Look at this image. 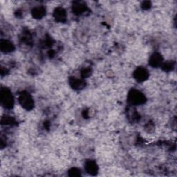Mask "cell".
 Here are the masks:
<instances>
[{
  "label": "cell",
  "mask_w": 177,
  "mask_h": 177,
  "mask_svg": "<svg viewBox=\"0 0 177 177\" xmlns=\"http://www.w3.org/2000/svg\"><path fill=\"white\" fill-rule=\"evenodd\" d=\"M1 102L6 107H11L13 105V98L11 93L8 89H3L1 92Z\"/></svg>",
  "instance_id": "cell-1"
},
{
  "label": "cell",
  "mask_w": 177,
  "mask_h": 177,
  "mask_svg": "<svg viewBox=\"0 0 177 177\" xmlns=\"http://www.w3.org/2000/svg\"><path fill=\"white\" fill-rule=\"evenodd\" d=\"M129 101L132 104H140L144 102V96L142 95V93L138 92L137 91H133L132 93L129 94Z\"/></svg>",
  "instance_id": "cell-2"
},
{
  "label": "cell",
  "mask_w": 177,
  "mask_h": 177,
  "mask_svg": "<svg viewBox=\"0 0 177 177\" xmlns=\"http://www.w3.org/2000/svg\"><path fill=\"white\" fill-rule=\"evenodd\" d=\"M19 102L26 109H31L33 105L32 98L28 94H22L19 98Z\"/></svg>",
  "instance_id": "cell-3"
},
{
  "label": "cell",
  "mask_w": 177,
  "mask_h": 177,
  "mask_svg": "<svg viewBox=\"0 0 177 177\" xmlns=\"http://www.w3.org/2000/svg\"><path fill=\"white\" fill-rule=\"evenodd\" d=\"M135 78H136L138 80L143 81L145 80L147 77V71L145 69H139L136 71Z\"/></svg>",
  "instance_id": "cell-4"
},
{
  "label": "cell",
  "mask_w": 177,
  "mask_h": 177,
  "mask_svg": "<svg viewBox=\"0 0 177 177\" xmlns=\"http://www.w3.org/2000/svg\"><path fill=\"white\" fill-rule=\"evenodd\" d=\"M55 17L58 21H64L66 19V13L62 8H58L55 12Z\"/></svg>",
  "instance_id": "cell-5"
},
{
  "label": "cell",
  "mask_w": 177,
  "mask_h": 177,
  "mask_svg": "<svg viewBox=\"0 0 177 177\" xmlns=\"http://www.w3.org/2000/svg\"><path fill=\"white\" fill-rule=\"evenodd\" d=\"M150 64H152V66H158L161 64V58L160 55L158 54H154L152 56L151 58H150Z\"/></svg>",
  "instance_id": "cell-6"
},
{
  "label": "cell",
  "mask_w": 177,
  "mask_h": 177,
  "mask_svg": "<svg viewBox=\"0 0 177 177\" xmlns=\"http://www.w3.org/2000/svg\"><path fill=\"white\" fill-rule=\"evenodd\" d=\"M86 168L88 172L91 174H94L97 171V165L93 161H89L86 165Z\"/></svg>",
  "instance_id": "cell-7"
},
{
  "label": "cell",
  "mask_w": 177,
  "mask_h": 177,
  "mask_svg": "<svg viewBox=\"0 0 177 177\" xmlns=\"http://www.w3.org/2000/svg\"><path fill=\"white\" fill-rule=\"evenodd\" d=\"M13 44L9 42L8 41H2L1 43V48L2 51H5V52H7V51H12L13 49Z\"/></svg>",
  "instance_id": "cell-8"
},
{
  "label": "cell",
  "mask_w": 177,
  "mask_h": 177,
  "mask_svg": "<svg viewBox=\"0 0 177 177\" xmlns=\"http://www.w3.org/2000/svg\"><path fill=\"white\" fill-rule=\"evenodd\" d=\"M44 10L43 9V8H37L34 10V13H33V14H34L35 17H40L44 15Z\"/></svg>",
  "instance_id": "cell-9"
}]
</instances>
